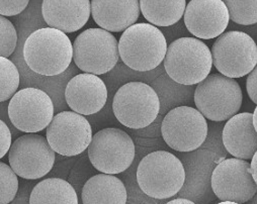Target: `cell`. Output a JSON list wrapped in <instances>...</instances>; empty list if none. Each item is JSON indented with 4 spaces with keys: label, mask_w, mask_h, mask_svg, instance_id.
<instances>
[{
    "label": "cell",
    "mask_w": 257,
    "mask_h": 204,
    "mask_svg": "<svg viewBox=\"0 0 257 204\" xmlns=\"http://www.w3.org/2000/svg\"><path fill=\"white\" fill-rule=\"evenodd\" d=\"M30 69L43 76H57L67 70L73 58L70 39L59 30L43 28L32 33L24 46Z\"/></svg>",
    "instance_id": "cell-1"
},
{
    "label": "cell",
    "mask_w": 257,
    "mask_h": 204,
    "mask_svg": "<svg viewBox=\"0 0 257 204\" xmlns=\"http://www.w3.org/2000/svg\"><path fill=\"white\" fill-rule=\"evenodd\" d=\"M167 75L182 85H195L206 79L212 70L209 47L197 38H180L167 47L164 58Z\"/></svg>",
    "instance_id": "cell-2"
},
{
    "label": "cell",
    "mask_w": 257,
    "mask_h": 204,
    "mask_svg": "<svg viewBox=\"0 0 257 204\" xmlns=\"http://www.w3.org/2000/svg\"><path fill=\"white\" fill-rule=\"evenodd\" d=\"M121 61L132 70H154L164 61L167 43L162 32L151 24H135L126 29L118 42Z\"/></svg>",
    "instance_id": "cell-3"
},
{
    "label": "cell",
    "mask_w": 257,
    "mask_h": 204,
    "mask_svg": "<svg viewBox=\"0 0 257 204\" xmlns=\"http://www.w3.org/2000/svg\"><path fill=\"white\" fill-rule=\"evenodd\" d=\"M141 190L154 199H168L176 195L185 182V170L180 160L166 151L145 156L137 169Z\"/></svg>",
    "instance_id": "cell-4"
},
{
    "label": "cell",
    "mask_w": 257,
    "mask_h": 204,
    "mask_svg": "<svg viewBox=\"0 0 257 204\" xmlns=\"http://www.w3.org/2000/svg\"><path fill=\"white\" fill-rule=\"evenodd\" d=\"M243 101L239 83L221 73L210 74L195 91L198 110L212 121H224L238 113Z\"/></svg>",
    "instance_id": "cell-5"
},
{
    "label": "cell",
    "mask_w": 257,
    "mask_h": 204,
    "mask_svg": "<svg viewBox=\"0 0 257 204\" xmlns=\"http://www.w3.org/2000/svg\"><path fill=\"white\" fill-rule=\"evenodd\" d=\"M116 119L128 128L150 125L160 110V100L155 90L143 82H128L118 88L112 101Z\"/></svg>",
    "instance_id": "cell-6"
},
{
    "label": "cell",
    "mask_w": 257,
    "mask_h": 204,
    "mask_svg": "<svg viewBox=\"0 0 257 204\" xmlns=\"http://www.w3.org/2000/svg\"><path fill=\"white\" fill-rule=\"evenodd\" d=\"M211 53L216 69L229 78L248 75L257 65V45L243 32L223 33L215 41Z\"/></svg>",
    "instance_id": "cell-7"
},
{
    "label": "cell",
    "mask_w": 257,
    "mask_h": 204,
    "mask_svg": "<svg viewBox=\"0 0 257 204\" xmlns=\"http://www.w3.org/2000/svg\"><path fill=\"white\" fill-rule=\"evenodd\" d=\"M118 59V42L103 29H88L73 43V61L85 73L105 74L113 69Z\"/></svg>",
    "instance_id": "cell-8"
},
{
    "label": "cell",
    "mask_w": 257,
    "mask_h": 204,
    "mask_svg": "<svg viewBox=\"0 0 257 204\" xmlns=\"http://www.w3.org/2000/svg\"><path fill=\"white\" fill-rule=\"evenodd\" d=\"M132 138L119 128H104L97 131L88 147L92 166L103 174L115 175L125 171L135 159Z\"/></svg>",
    "instance_id": "cell-9"
},
{
    "label": "cell",
    "mask_w": 257,
    "mask_h": 204,
    "mask_svg": "<svg viewBox=\"0 0 257 204\" xmlns=\"http://www.w3.org/2000/svg\"><path fill=\"white\" fill-rule=\"evenodd\" d=\"M165 143L178 152H192L199 149L208 135L206 117L196 108L175 107L165 115L161 124Z\"/></svg>",
    "instance_id": "cell-10"
},
{
    "label": "cell",
    "mask_w": 257,
    "mask_h": 204,
    "mask_svg": "<svg viewBox=\"0 0 257 204\" xmlns=\"http://www.w3.org/2000/svg\"><path fill=\"white\" fill-rule=\"evenodd\" d=\"M10 166L15 173L29 180L46 176L55 163V151L47 138L41 134L27 133L17 139L9 152Z\"/></svg>",
    "instance_id": "cell-11"
},
{
    "label": "cell",
    "mask_w": 257,
    "mask_h": 204,
    "mask_svg": "<svg viewBox=\"0 0 257 204\" xmlns=\"http://www.w3.org/2000/svg\"><path fill=\"white\" fill-rule=\"evenodd\" d=\"M46 134L55 153L72 157L88 149L92 140V128L83 115L74 111H63L53 117Z\"/></svg>",
    "instance_id": "cell-12"
},
{
    "label": "cell",
    "mask_w": 257,
    "mask_h": 204,
    "mask_svg": "<svg viewBox=\"0 0 257 204\" xmlns=\"http://www.w3.org/2000/svg\"><path fill=\"white\" fill-rule=\"evenodd\" d=\"M9 116L12 123L24 132L42 131L54 117L53 101L41 89L32 87L22 89L11 99Z\"/></svg>",
    "instance_id": "cell-13"
},
{
    "label": "cell",
    "mask_w": 257,
    "mask_h": 204,
    "mask_svg": "<svg viewBox=\"0 0 257 204\" xmlns=\"http://www.w3.org/2000/svg\"><path fill=\"white\" fill-rule=\"evenodd\" d=\"M212 189L222 201L242 204L251 200L257 184L250 173V163L237 158L220 162L212 174Z\"/></svg>",
    "instance_id": "cell-14"
},
{
    "label": "cell",
    "mask_w": 257,
    "mask_h": 204,
    "mask_svg": "<svg viewBox=\"0 0 257 204\" xmlns=\"http://www.w3.org/2000/svg\"><path fill=\"white\" fill-rule=\"evenodd\" d=\"M183 16L188 32L202 40H212L221 36L230 21L223 0H190Z\"/></svg>",
    "instance_id": "cell-15"
},
{
    "label": "cell",
    "mask_w": 257,
    "mask_h": 204,
    "mask_svg": "<svg viewBox=\"0 0 257 204\" xmlns=\"http://www.w3.org/2000/svg\"><path fill=\"white\" fill-rule=\"evenodd\" d=\"M65 99L72 111L81 115L94 114L106 103V85L97 75L90 73L76 75L66 86Z\"/></svg>",
    "instance_id": "cell-16"
},
{
    "label": "cell",
    "mask_w": 257,
    "mask_h": 204,
    "mask_svg": "<svg viewBox=\"0 0 257 204\" xmlns=\"http://www.w3.org/2000/svg\"><path fill=\"white\" fill-rule=\"evenodd\" d=\"M42 15L50 28L65 34L75 33L90 18V0H43Z\"/></svg>",
    "instance_id": "cell-17"
},
{
    "label": "cell",
    "mask_w": 257,
    "mask_h": 204,
    "mask_svg": "<svg viewBox=\"0 0 257 204\" xmlns=\"http://www.w3.org/2000/svg\"><path fill=\"white\" fill-rule=\"evenodd\" d=\"M90 6L96 25L112 33L135 25L141 14L140 0H91Z\"/></svg>",
    "instance_id": "cell-18"
},
{
    "label": "cell",
    "mask_w": 257,
    "mask_h": 204,
    "mask_svg": "<svg viewBox=\"0 0 257 204\" xmlns=\"http://www.w3.org/2000/svg\"><path fill=\"white\" fill-rule=\"evenodd\" d=\"M223 144L234 158L249 160L257 151V132L253 113L242 112L232 116L223 128Z\"/></svg>",
    "instance_id": "cell-19"
},
{
    "label": "cell",
    "mask_w": 257,
    "mask_h": 204,
    "mask_svg": "<svg viewBox=\"0 0 257 204\" xmlns=\"http://www.w3.org/2000/svg\"><path fill=\"white\" fill-rule=\"evenodd\" d=\"M126 190L120 179L98 174L88 179L82 189L83 204H125Z\"/></svg>",
    "instance_id": "cell-20"
},
{
    "label": "cell",
    "mask_w": 257,
    "mask_h": 204,
    "mask_svg": "<svg viewBox=\"0 0 257 204\" xmlns=\"http://www.w3.org/2000/svg\"><path fill=\"white\" fill-rule=\"evenodd\" d=\"M30 204H78V197L75 189L66 180L48 178L34 187Z\"/></svg>",
    "instance_id": "cell-21"
},
{
    "label": "cell",
    "mask_w": 257,
    "mask_h": 204,
    "mask_svg": "<svg viewBox=\"0 0 257 204\" xmlns=\"http://www.w3.org/2000/svg\"><path fill=\"white\" fill-rule=\"evenodd\" d=\"M186 0H140L143 17L155 27H170L183 17Z\"/></svg>",
    "instance_id": "cell-22"
},
{
    "label": "cell",
    "mask_w": 257,
    "mask_h": 204,
    "mask_svg": "<svg viewBox=\"0 0 257 204\" xmlns=\"http://www.w3.org/2000/svg\"><path fill=\"white\" fill-rule=\"evenodd\" d=\"M20 72L9 58L0 57V102H5L18 92Z\"/></svg>",
    "instance_id": "cell-23"
},
{
    "label": "cell",
    "mask_w": 257,
    "mask_h": 204,
    "mask_svg": "<svg viewBox=\"0 0 257 204\" xmlns=\"http://www.w3.org/2000/svg\"><path fill=\"white\" fill-rule=\"evenodd\" d=\"M232 22L241 26L257 24V0H223Z\"/></svg>",
    "instance_id": "cell-24"
},
{
    "label": "cell",
    "mask_w": 257,
    "mask_h": 204,
    "mask_svg": "<svg viewBox=\"0 0 257 204\" xmlns=\"http://www.w3.org/2000/svg\"><path fill=\"white\" fill-rule=\"evenodd\" d=\"M19 190V179L13 168L0 162V204H9Z\"/></svg>",
    "instance_id": "cell-25"
},
{
    "label": "cell",
    "mask_w": 257,
    "mask_h": 204,
    "mask_svg": "<svg viewBox=\"0 0 257 204\" xmlns=\"http://www.w3.org/2000/svg\"><path fill=\"white\" fill-rule=\"evenodd\" d=\"M18 45V34L15 26L5 17L0 16V57L9 58Z\"/></svg>",
    "instance_id": "cell-26"
},
{
    "label": "cell",
    "mask_w": 257,
    "mask_h": 204,
    "mask_svg": "<svg viewBox=\"0 0 257 204\" xmlns=\"http://www.w3.org/2000/svg\"><path fill=\"white\" fill-rule=\"evenodd\" d=\"M30 0H0V16L15 17L22 14Z\"/></svg>",
    "instance_id": "cell-27"
},
{
    "label": "cell",
    "mask_w": 257,
    "mask_h": 204,
    "mask_svg": "<svg viewBox=\"0 0 257 204\" xmlns=\"http://www.w3.org/2000/svg\"><path fill=\"white\" fill-rule=\"evenodd\" d=\"M12 132L5 121L0 119V159H3L12 147Z\"/></svg>",
    "instance_id": "cell-28"
},
{
    "label": "cell",
    "mask_w": 257,
    "mask_h": 204,
    "mask_svg": "<svg viewBox=\"0 0 257 204\" xmlns=\"http://www.w3.org/2000/svg\"><path fill=\"white\" fill-rule=\"evenodd\" d=\"M246 90L249 98L255 104H257V65L248 74V77L246 80Z\"/></svg>",
    "instance_id": "cell-29"
},
{
    "label": "cell",
    "mask_w": 257,
    "mask_h": 204,
    "mask_svg": "<svg viewBox=\"0 0 257 204\" xmlns=\"http://www.w3.org/2000/svg\"><path fill=\"white\" fill-rule=\"evenodd\" d=\"M250 173L255 181V183L257 184V151L254 154V156L251 159V164H250Z\"/></svg>",
    "instance_id": "cell-30"
},
{
    "label": "cell",
    "mask_w": 257,
    "mask_h": 204,
    "mask_svg": "<svg viewBox=\"0 0 257 204\" xmlns=\"http://www.w3.org/2000/svg\"><path fill=\"white\" fill-rule=\"evenodd\" d=\"M166 204H196V203H194V202L188 200V199L178 198V199H173V200L167 202Z\"/></svg>",
    "instance_id": "cell-31"
},
{
    "label": "cell",
    "mask_w": 257,
    "mask_h": 204,
    "mask_svg": "<svg viewBox=\"0 0 257 204\" xmlns=\"http://www.w3.org/2000/svg\"><path fill=\"white\" fill-rule=\"evenodd\" d=\"M253 125H254V128L257 132V104H256V107L254 109V112H253Z\"/></svg>",
    "instance_id": "cell-32"
},
{
    "label": "cell",
    "mask_w": 257,
    "mask_h": 204,
    "mask_svg": "<svg viewBox=\"0 0 257 204\" xmlns=\"http://www.w3.org/2000/svg\"><path fill=\"white\" fill-rule=\"evenodd\" d=\"M218 204H239V203H236V202H232V201H222Z\"/></svg>",
    "instance_id": "cell-33"
}]
</instances>
